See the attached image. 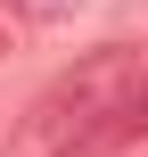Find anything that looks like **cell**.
<instances>
[{"label": "cell", "mask_w": 148, "mask_h": 157, "mask_svg": "<svg viewBox=\"0 0 148 157\" xmlns=\"http://www.w3.org/2000/svg\"><path fill=\"white\" fill-rule=\"evenodd\" d=\"M140 50H91L82 66H66L8 132V157H107L124 149V108L140 91Z\"/></svg>", "instance_id": "1"}, {"label": "cell", "mask_w": 148, "mask_h": 157, "mask_svg": "<svg viewBox=\"0 0 148 157\" xmlns=\"http://www.w3.org/2000/svg\"><path fill=\"white\" fill-rule=\"evenodd\" d=\"M124 141H148V75H140V91H132V108H124Z\"/></svg>", "instance_id": "2"}, {"label": "cell", "mask_w": 148, "mask_h": 157, "mask_svg": "<svg viewBox=\"0 0 148 157\" xmlns=\"http://www.w3.org/2000/svg\"><path fill=\"white\" fill-rule=\"evenodd\" d=\"M25 8H33V17H58V8H66V0H25Z\"/></svg>", "instance_id": "3"}]
</instances>
